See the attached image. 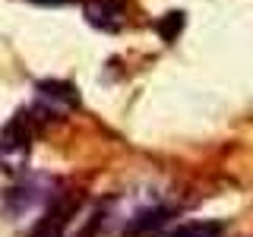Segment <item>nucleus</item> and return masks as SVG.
Returning a JSON list of instances; mask_svg holds the SVG:
<instances>
[{
  "label": "nucleus",
  "mask_w": 253,
  "mask_h": 237,
  "mask_svg": "<svg viewBox=\"0 0 253 237\" xmlns=\"http://www.w3.org/2000/svg\"><path fill=\"white\" fill-rule=\"evenodd\" d=\"M29 155H32V117L26 111H19L0 130V168L19 174L29 164Z\"/></svg>",
  "instance_id": "1"
},
{
  "label": "nucleus",
  "mask_w": 253,
  "mask_h": 237,
  "mask_svg": "<svg viewBox=\"0 0 253 237\" xmlns=\"http://www.w3.org/2000/svg\"><path fill=\"white\" fill-rule=\"evenodd\" d=\"M79 108V92L73 82H60V79H44L38 82V111L47 117H60L67 111Z\"/></svg>",
  "instance_id": "2"
},
{
  "label": "nucleus",
  "mask_w": 253,
  "mask_h": 237,
  "mask_svg": "<svg viewBox=\"0 0 253 237\" xmlns=\"http://www.w3.org/2000/svg\"><path fill=\"white\" fill-rule=\"evenodd\" d=\"M76 209H79V196H60V199H54L44 209V215L38 218L35 231H32L29 237H63L67 225L76 215Z\"/></svg>",
  "instance_id": "3"
},
{
  "label": "nucleus",
  "mask_w": 253,
  "mask_h": 237,
  "mask_svg": "<svg viewBox=\"0 0 253 237\" xmlns=\"http://www.w3.org/2000/svg\"><path fill=\"white\" fill-rule=\"evenodd\" d=\"M124 13V0H89L85 3V22L101 32H121Z\"/></svg>",
  "instance_id": "4"
},
{
  "label": "nucleus",
  "mask_w": 253,
  "mask_h": 237,
  "mask_svg": "<svg viewBox=\"0 0 253 237\" xmlns=\"http://www.w3.org/2000/svg\"><path fill=\"white\" fill-rule=\"evenodd\" d=\"M42 184H19V187H13V190H6V209L13 212V215H22L26 209H32V205H38L42 202Z\"/></svg>",
  "instance_id": "5"
},
{
  "label": "nucleus",
  "mask_w": 253,
  "mask_h": 237,
  "mask_svg": "<svg viewBox=\"0 0 253 237\" xmlns=\"http://www.w3.org/2000/svg\"><path fill=\"white\" fill-rule=\"evenodd\" d=\"M225 231V221H187V225H177L171 231H165V237H221Z\"/></svg>",
  "instance_id": "6"
},
{
  "label": "nucleus",
  "mask_w": 253,
  "mask_h": 237,
  "mask_svg": "<svg viewBox=\"0 0 253 237\" xmlns=\"http://www.w3.org/2000/svg\"><path fill=\"white\" fill-rule=\"evenodd\" d=\"M168 218H171V209H165V205H158V209H146V212H139V215L130 221V234H149L152 228L165 225Z\"/></svg>",
  "instance_id": "7"
},
{
  "label": "nucleus",
  "mask_w": 253,
  "mask_h": 237,
  "mask_svg": "<svg viewBox=\"0 0 253 237\" xmlns=\"http://www.w3.org/2000/svg\"><path fill=\"white\" fill-rule=\"evenodd\" d=\"M180 29H184V13H165L162 19H158V35H162L165 41H174V38L180 35Z\"/></svg>",
  "instance_id": "8"
},
{
  "label": "nucleus",
  "mask_w": 253,
  "mask_h": 237,
  "mask_svg": "<svg viewBox=\"0 0 253 237\" xmlns=\"http://www.w3.org/2000/svg\"><path fill=\"white\" fill-rule=\"evenodd\" d=\"M42 3H67V0H42Z\"/></svg>",
  "instance_id": "9"
}]
</instances>
